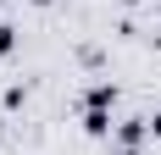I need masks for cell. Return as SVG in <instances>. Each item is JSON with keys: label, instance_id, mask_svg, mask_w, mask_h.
Segmentation results:
<instances>
[{"label": "cell", "instance_id": "obj_1", "mask_svg": "<svg viewBox=\"0 0 161 155\" xmlns=\"http://www.w3.org/2000/svg\"><path fill=\"white\" fill-rule=\"evenodd\" d=\"M11 45H17V39H11V28H0V56H11Z\"/></svg>", "mask_w": 161, "mask_h": 155}, {"label": "cell", "instance_id": "obj_2", "mask_svg": "<svg viewBox=\"0 0 161 155\" xmlns=\"http://www.w3.org/2000/svg\"><path fill=\"white\" fill-rule=\"evenodd\" d=\"M150 133H161V111H156V116H150Z\"/></svg>", "mask_w": 161, "mask_h": 155}]
</instances>
